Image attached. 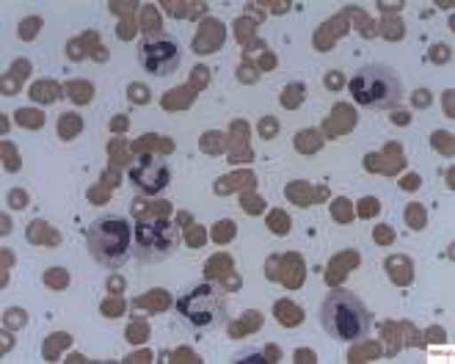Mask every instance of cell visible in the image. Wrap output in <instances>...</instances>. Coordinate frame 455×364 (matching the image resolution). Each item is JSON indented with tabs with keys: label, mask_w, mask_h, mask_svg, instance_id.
<instances>
[{
	"label": "cell",
	"mask_w": 455,
	"mask_h": 364,
	"mask_svg": "<svg viewBox=\"0 0 455 364\" xmlns=\"http://www.w3.org/2000/svg\"><path fill=\"white\" fill-rule=\"evenodd\" d=\"M174 309L180 320L194 334L216 331L227 323V296L221 288H216V284H210V281H199L194 288L185 290L177 298Z\"/></svg>",
	"instance_id": "obj_3"
},
{
	"label": "cell",
	"mask_w": 455,
	"mask_h": 364,
	"mask_svg": "<svg viewBox=\"0 0 455 364\" xmlns=\"http://www.w3.org/2000/svg\"><path fill=\"white\" fill-rule=\"evenodd\" d=\"M180 249V229L172 221H147L132 229V257L144 265L166 263Z\"/></svg>",
	"instance_id": "obj_5"
},
{
	"label": "cell",
	"mask_w": 455,
	"mask_h": 364,
	"mask_svg": "<svg viewBox=\"0 0 455 364\" xmlns=\"http://www.w3.org/2000/svg\"><path fill=\"white\" fill-rule=\"evenodd\" d=\"M169 182H172V169H169L166 161L144 158L141 163H136L130 169V186L136 188L139 194H144V196L164 194Z\"/></svg>",
	"instance_id": "obj_7"
},
{
	"label": "cell",
	"mask_w": 455,
	"mask_h": 364,
	"mask_svg": "<svg viewBox=\"0 0 455 364\" xmlns=\"http://www.w3.org/2000/svg\"><path fill=\"white\" fill-rule=\"evenodd\" d=\"M141 67L155 77H169L182 64V47L172 34H155L147 36L139 47Z\"/></svg>",
	"instance_id": "obj_6"
},
{
	"label": "cell",
	"mask_w": 455,
	"mask_h": 364,
	"mask_svg": "<svg viewBox=\"0 0 455 364\" xmlns=\"http://www.w3.org/2000/svg\"><path fill=\"white\" fill-rule=\"evenodd\" d=\"M351 94L359 106L372 111H389L403 99L400 75L387 64H367L351 77Z\"/></svg>",
	"instance_id": "obj_4"
},
{
	"label": "cell",
	"mask_w": 455,
	"mask_h": 364,
	"mask_svg": "<svg viewBox=\"0 0 455 364\" xmlns=\"http://www.w3.org/2000/svg\"><path fill=\"white\" fill-rule=\"evenodd\" d=\"M132 226L124 216H100L86 229L89 257L105 271H119L132 257Z\"/></svg>",
	"instance_id": "obj_2"
},
{
	"label": "cell",
	"mask_w": 455,
	"mask_h": 364,
	"mask_svg": "<svg viewBox=\"0 0 455 364\" xmlns=\"http://www.w3.org/2000/svg\"><path fill=\"white\" fill-rule=\"evenodd\" d=\"M320 326L337 343H362L370 336L372 328V315L364 306V301L351 293V290H331L323 304H320Z\"/></svg>",
	"instance_id": "obj_1"
}]
</instances>
